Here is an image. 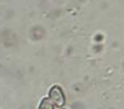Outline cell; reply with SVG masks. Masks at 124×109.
<instances>
[{"label": "cell", "instance_id": "cell-2", "mask_svg": "<svg viewBox=\"0 0 124 109\" xmlns=\"http://www.w3.org/2000/svg\"><path fill=\"white\" fill-rule=\"evenodd\" d=\"M38 109H54V106L48 97H45V98L41 99L40 104L38 106Z\"/></svg>", "mask_w": 124, "mask_h": 109}, {"label": "cell", "instance_id": "cell-1", "mask_svg": "<svg viewBox=\"0 0 124 109\" xmlns=\"http://www.w3.org/2000/svg\"><path fill=\"white\" fill-rule=\"evenodd\" d=\"M54 106L56 107H63L65 105V95L63 93V90L61 88V86L59 85H54L49 90V97Z\"/></svg>", "mask_w": 124, "mask_h": 109}, {"label": "cell", "instance_id": "cell-3", "mask_svg": "<svg viewBox=\"0 0 124 109\" xmlns=\"http://www.w3.org/2000/svg\"><path fill=\"white\" fill-rule=\"evenodd\" d=\"M62 109H64V108H62Z\"/></svg>", "mask_w": 124, "mask_h": 109}]
</instances>
